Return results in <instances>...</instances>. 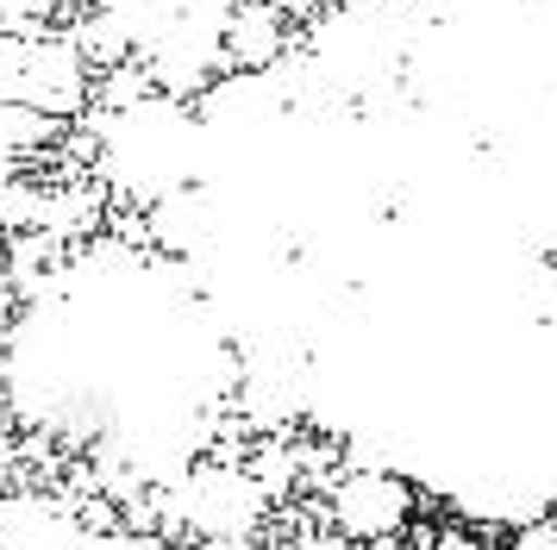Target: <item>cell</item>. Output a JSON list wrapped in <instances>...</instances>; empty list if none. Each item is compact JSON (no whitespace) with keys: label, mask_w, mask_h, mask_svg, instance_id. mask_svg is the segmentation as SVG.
Wrapping results in <instances>:
<instances>
[{"label":"cell","mask_w":557,"mask_h":550,"mask_svg":"<svg viewBox=\"0 0 557 550\" xmlns=\"http://www.w3.org/2000/svg\"><path fill=\"white\" fill-rule=\"evenodd\" d=\"M270 513V495L251 482V470L238 463H207V470H188L176 482V495L163 507V525H176L188 538H207V545H245Z\"/></svg>","instance_id":"3957f363"},{"label":"cell","mask_w":557,"mask_h":550,"mask_svg":"<svg viewBox=\"0 0 557 550\" xmlns=\"http://www.w3.org/2000/svg\"><path fill=\"white\" fill-rule=\"evenodd\" d=\"M238 550H276V545H238Z\"/></svg>","instance_id":"ba28073f"},{"label":"cell","mask_w":557,"mask_h":550,"mask_svg":"<svg viewBox=\"0 0 557 550\" xmlns=\"http://www.w3.org/2000/svg\"><path fill=\"white\" fill-rule=\"evenodd\" d=\"M232 13L238 0H95L107 50L170 100L213 88V70L226 63Z\"/></svg>","instance_id":"7a4b0ae2"},{"label":"cell","mask_w":557,"mask_h":550,"mask_svg":"<svg viewBox=\"0 0 557 550\" xmlns=\"http://www.w3.org/2000/svg\"><path fill=\"white\" fill-rule=\"evenodd\" d=\"M263 7H276L282 20H288V13H295V20H320V13L338 7V0H263Z\"/></svg>","instance_id":"8992f818"},{"label":"cell","mask_w":557,"mask_h":550,"mask_svg":"<svg viewBox=\"0 0 557 550\" xmlns=\"http://www.w3.org/2000/svg\"><path fill=\"white\" fill-rule=\"evenodd\" d=\"M0 300H7V270H0Z\"/></svg>","instance_id":"9c48e42d"},{"label":"cell","mask_w":557,"mask_h":550,"mask_svg":"<svg viewBox=\"0 0 557 550\" xmlns=\"http://www.w3.org/2000/svg\"><path fill=\"white\" fill-rule=\"evenodd\" d=\"M82 107V50L51 0H0V200Z\"/></svg>","instance_id":"6da1fadb"},{"label":"cell","mask_w":557,"mask_h":550,"mask_svg":"<svg viewBox=\"0 0 557 550\" xmlns=\"http://www.w3.org/2000/svg\"><path fill=\"white\" fill-rule=\"evenodd\" d=\"M20 475V450H13V438L0 432V495H7V482Z\"/></svg>","instance_id":"52a82bcc"},{"label":"cell","mask_w":557,"mask_h":550,"mask_svg":"<svg viewBox=\"0 0 557 550\" xmlns=\"http://www.w3.org/2000/svg\"><path fill=\"white\" fill-rule=\"evenodd\" d=\"M407 520H413V488L388 470H345L326 495V525L351 545L407 532Z\"/></svg>","instance_id":"277c9868"},{"label":"cell","mask_w":557,"mask_h":550,"mask_svg":"<svg viewBox=\"0 0 557 550\" xmlns=\"http://www.w3.org/2000/svg\"><path fill=\"white\" fill-rule=\"evenodd\" d=\"M507 550H557V513H532V520H520V532H513V545Z\"/></svg>","instance_id":"5b68a950"}]
</instances>
